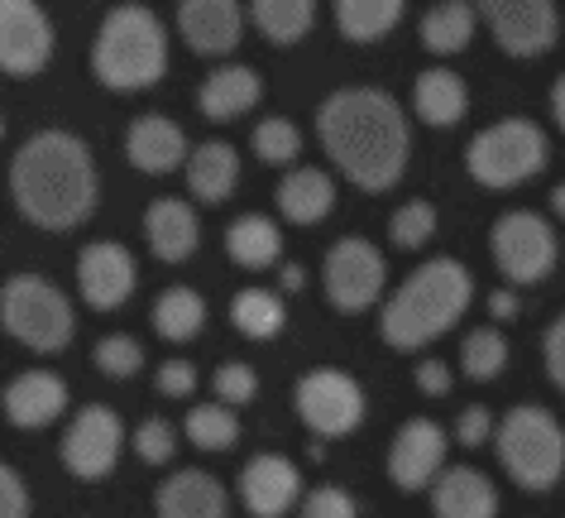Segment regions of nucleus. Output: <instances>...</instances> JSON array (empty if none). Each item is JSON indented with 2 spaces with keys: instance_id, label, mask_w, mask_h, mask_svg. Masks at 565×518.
<instances>
[{
  "instance_id": "obj_41",
  "label": "nucleus",
  "mask_w": 565,
  "mask_h": 518,
  "mask_svg": "<svg viewBox=\"0 0 565 518\" xmlns=\"http://www.w3.org/2000/svg\"><path fill=\"white\" fill-rule=\"evenodd\" d=\"M0 518H30V485L6 461H0Z\"/></svg>"
},
{
  "instance_id": "obj_16",
  "label": "nucleus",
  "mask_w": 565,
  "mask_h": 518,
  "mask_svg": "<svg viewBox=\"0 0 565 518\" xmlns=\"http://www.w3.org/2000/svg\"><path fill=\"white\" fill-rule=\"evenodd\" d=\"M178 34L202 59H225L245 39V10L239 0H178Z\"/></svg>"
},
{
  "instance_id": "obj_42",
  "label": "nucleus",
  "mask_w": 565,
  "mask_h": 518,
  "mask_svg": "<svg viewBox=\"0 0 565 518\" xmlns=\"http://www.w3.org/2000/svg\"><path fill=\"white\" fill-rule=\"evenodd\" d=\"M153 389H159L163 399H188V394H196V366H192V360H163Z\"/></svg>"
},
{
  "instance_id": "obj_36",
  "label": "nucleus",
  "mask_w": 565,
  "mask_h": 518,
  "mask_svg": "<svg viewBox=\"0 0 565 518\" xmlns=\"http://www.w3.org/2000/svg\"><path fill=\"white\" fill-rule=\"evenodd\" d=\"M431 235H436V207H431L427 198L403 202L398 212H393V221H388V241H393V245H403V250L427 245Z\"/></svg>"
},
{
  "instance_id": "obj_13",
  "label": "nucleus",
  "mask_w": 565,
  "mask_h": 518,
  "mask_svg": "<svg viewBox=\"0 0 565 518\" xmlns=\"http://www.w3.org/2000/svg\"><path fill=\"white\" fill-rule=\"evenodd\" d=\"M475 15L489 24L499 49H508L513 59L546 53L561 34L556 0H475Z\"/></svg>"
},
{
  "instance_id": "obj_31",
  "label": "nucleus",
  "mask_w": 565,
  "mask_h": 518,
  "mask_svg": "<svg viewBox=\"0 0 565 518\" xmlns=\"http://www.w3.org/2000/svg\"><path fill=\"white\" fill-rule=\"evenodd\" d=\"M475 6H465V0H436L422 15V44L431 53H460L475 39Z\"/></svg>"
},
{
  "instance_id": "obj_30",
  "label": "nucleus",
  "mask_w": 565,
  "mask_h": 518,
  "mask_svg": "<svg viewBox=\"0 0 565 518\" xmlns=\"http://www.w3.org/2000/svg\"><path fill=\"white\" fill-rule=\"evenodd\" d=\"M407 0H335V30L350 44H374L403 20Z\"/></svg>"
},
{
  "instance_id": "obj_29",
  "label": "nucleus",
  "mask_w": 565,
  "mask_h": 518,
  "mask_svg": "<svg viewBox=\"0 0 565 518\" xmlns=\"http://www.w3.org/2000/svg\"><path fill=\"white\" fill-rule=\"evenodd\" d=\"M249 20L259 24L268 44L288 49V44H302L307 30H312L317 0H249Z\"/></svg>"
},
{
  "instance_id": "obj_28",
  "label": "nucleus",
  "mask_w": 565,
  "mask_h": 518,
  "mask_svg": "<svg viewBox=\"0 0 565 518\" xmlns=\"http://www.w3.org/2000/svg\"><path fill=\"white\" fill-rule=\"evenodd\" d=\"M149 321H153V331H159L163 341L182 346V341H192V336L206 327V298L196 288H188V284H173V288H163L159 303L149 307Z\"/></svg>"
},
{
  "instance_id": "obj_26",
  "label": "nucleus",
  "mask_w": 565,
  "mask_h": 518,
  "mask_svg": "<svg viewBox=\"0 0 565 518\" xmlns=\"http://www.w3.org/2000/svg\"><path fill=\"white\" fill-rule=\"evenodd\" d=\"M225 255L249 274L268 269V264H278V255H282V231L274 226V216H264V212L235 216L231 226H225Z\"/></svg>"
},
{
  "instance_id": "obj_6",
  "label": "nucleus",
  "mask_w": 565,
  "mask_h": 518,
  "mask_svg": "<svg viewBox=\"0 0 565 518\" xmlns=\"http://www.w3.org/2000/svg\"><path fill=\"white\" fill-rule=\"evenodd\" d=\"M499 461L522 489H551L565 475V432L546 409L518 403L499 423Z\"/></svg>"
},
{
  "instance_id": "obj_32",
  "label": "nucleus",
  "mask_w": 565,
  "mask_h": 518,
  "mask_svg": "<svg viewBox=\"0 0 565 518\" xmlns=\"http://www.w3.org/2000/svg\"><path fill=\"white\" fill-rule=\"evenodd\" d=\"M231 321L239 336H249V341H268V336L282 331V321H288V307L274 288H239L235 303H231Z\"/></svg>"
},
{
  "instance_id": "obj_9",
  "label": "nucleus",
  "mask_w": 565,
  "mask_h": 518,
  "mask_svg": "<svg viewBox=\"0 0 565 518\" xmlns=\"http://www.w3.org/2000/svg\"><path fill=\"white\" fill-rule=\"evenodd\" d=\"M384 278H388L384 255L364 235H341L327 250V264H321V288H327L331 307H341V313L374 307L379 293H384Z\"/></svg>"
},
{
  "instance_id": "obj_45",
  "label": "nucleus",
  "mask_w": 565,
  "mask_h": 518,
  "mask_svg": "<svg viewBox=\"0 0 565 518\" xmlns=\"http://www.w3.org/2000/svg\"><path fill=\"white\" fill-rule=\"evenodd\" d=\"M417 389L431 399H446L450 394V370L441 366V360H427V366H417Z\"/></svg>"
},
{
  "instance_id": "obj_37",
  "label": "nucleus",
  "mask_w": 565,
  "mask_h": 518,
  "mask_svg": "<svg viewBox=\"0 0 565 518\" xmlns=\"http://www.w3.org/2000/svg\"><path fill=\"white\" fill-rule=\"evenodd\" d=\"M96 366H102V374H110V380H135L139 366H145V346L125 331H110L96 341Z\"/></svg>"
},
{
  "instance_id": "obj_2",
  "label": "nucleus",
  "mask_w": 565,
  "mask_h": 518,
  "mask_svg": "<svg viewBox=\"0 0 565 518\" xmlns=\"http://www.w3.org/2000/svg\"><path fill=\"white\" fill-rule=\"evenodd\" d=\"M10 198L15 212L39 231H73L102 202V173L96 154L73 130H34L10 159Z\"/></svg>"
},
{
  "instance_id": "obj_18",
  "label": "nucleus",
  "mask_w": 565,
  "mask_h": 518,
  "mask_svg": "<svg viewBox=\"0 0 565 518\" xmlns=\"http://www.w3.org/2000/svg\"><path fill=\"white\" fill-rule=\"evenodd\" d=\"M188 135H182L178 120L159 116V110H145V116L130 120V130H125V159H130L139 173L149 178H163L173 173V168L188 163Z\"/></svg>"
},
{
  "instance_id": "obj_11",
  "label": "nucleus",
  "mask_w": 565,
  "mask_h": 518,
  "mask_svg": "<svg viewBox=\"0 0 565 518\" xmlns=\"http://www.w3.org/2000/svg\"><path fill=\"white\" fill-rule=\"evenodd\" d=\"M120 446H125L120 413L106 409V403H87L82 413H73L58 452H63L67 475H77V480H106L120 461Z\"/></svg>"
},
{
  "instance_id": "obj_33",
  "label": "nucleus",
  "mask_w": 565,
  "mask_h": 518,
  "mask_svg": "<svg viewBox=\"0 0 565 518\" xmlns=\"http://www.w3.org/2000/svg\"><path fill=\"white\" fill-rule=\"evenodd\" d=\"M182 432H188L192 446H202V452H225V446L239 442V417L231 403H192L188 417H182Z\"/></svg>"
},
{
  "instance_id": "obj_14",
  "label": "nucleus",
  "mask_w": 565,
  "mask_h": 518,
  "mask_svg": "<svg viewBox=\"0 0 565 518\" xmlns=\"http://www.w3.org/2000/svg\"><path fill=\"white\" fill-rule=\"evenodd\" d=\"M139 284V264L120 241H92L77 255V293L92 313H116L130 303Z\"/></svg>"
},
{
  "instance_id": "obj_49",
  "label": "nucleus",
  "mask_w": 565,
  "mask_h": 518,
  "mask_svg": "<svg viewBox=\"0 0 565 518\" xmlns=\"http://www.w3.org/2000/svg\"><path fill=\"white\" fill-rule=\"evenodd\" d=\"M551 207H556V212H561V216H565V183H561V188H556V192H551Z\"/></svg>"
},
{
  "instance_id": "obj_4",
  "label": "nucleus",
  "mask_w": 565,
  "mask_h": 518,
  "mask_svg": "<svg viewBox=\"0 0 565 518\" xmlns=\"http://www.w3.org/2000/svg\"><path fill=\"white\" fill-rule=\"evenodd\" d=\"M92 73L110 92H145L168 77V30L139 0L110 6L92 39Z\"/></svg>"
},
{
  "instance_id": "obj_21",
  "label": "nucleus",
  "mask_w": 565,
  "mask_h": 518,
  "mask_svg": "<svg viewBox=\"0 0 565 518\" xmlns=\"http://www.w3.org/2000/svg\"><path fill=\"white\" fill-rule=\"evenodd\" d=\"M153 509H159V518H225L231 514V495H225V485L211 471L192 466L159 485Z\"/></svg>"
},
{
  "instance_id": "obj_34",
  "label": "nucleus",
  "mask_w": 565,
  "mask_h": 518,
  "mask_svg": "<svg viewBox=\"0 0 565 518\" xmlns=\"http://www.w3.org/2000/svg\"><path fill=\"white\" fill-rule=\"evenodd\" d=\"M460 366H465V374H470V380H493V374L508 366V341H503V331L475 327V331L460 341Z\"/></svg>"
},
{
  "instance_id": "obj_3",
  "label": "nucleus",
  "mask_w": 565,
  "mask_h": 518,
  "mask_svg": "<svg viewBox=\"0 0 565 518\" xmlns=\"http://www.w3.org/2000/svg\"><path fill=\"white\" fill-rule=\"evenodd\" d=\"M475 293V278L460 260H427L403 278V288L388 298L379 331L393 351H422L427 341H436L441 331H450L465 317Z\"/></svg>"
},
{
  "instance_id": "obj_1",
  "label": "nucleus",
  "mask_w": 565,
  "mask_h": 518,
  "mask_svg": "<svg viewBox=\"0 0 565 518\" xmlns=\"http://www.w3.org/2000/svg\"><path fill=\"white\" fill-rule=\"evenodd\" d=\"M317 139L360 192H388L403 178L413 135L407 116L388 92L379 87H341L317 106Z\"/></svg>"
},
{
  "instance_id": "obj_39",
  "label": "nucleus",
  "mask_w": 565,
  "mask_h": 518,
  "mask_svg": "<svg viewBox=\"0 0 565 518\" xmlns=\"http://www.w3.org/2000/svg\"><path fill=\"white\" fill-rule=\"evenodd\" d=\"M216 399L221 403H254V394H259V374H254V366H245V360H225V366H216Z\"/></svg>"
},
{
  "instance_id": "obj_40",
  "label": "nucleus",
  "mask_w": 565,
  "mask_h": 518,
  "mask_svg": "<svg viewBox=\"0 0 565 518\" xmlns=\"http://www.w3.org/2000/svg\"><path fill=\"white\" fill-rule=\"evenodd\" d=\"M298 518H355V499L335 485H321L302 499V514Z\"/></svg>"
},
{
  "instance_id": "obj_46",
  "label": "nucleus",
  "mask_w": 565,
  "mask_h": 518,
  "mask_svg": "<svg viewBox=\"0 0 565 518\" xmlns=\"http://www.w3.org/2000/svg\"><path fill=\"white\" fill-rule=\"evenodd\" d=\"M489 313L493 317H518V298H513V293H508V288H499V293H493V298H489Z\"/></svg>"
},
{
  "instance_id": "obj_47",
  "label": "nucleus",
  "mask_w": 565,
  "mask_h": 518,
  "mask_svg": "<svg viewBox=\"0 0 565 518\" xmlns=\"http://www.w3.org/2000/svg\"><path fill=\"white\" fill-rule=\"evenodd\" d=\"M551 110H556V120H561V130H565V77L556 82V92H551Z\"/></svg>"
},
{
  "instance_id": "obj_8",
  "label": "nucleus",
  "mask_w": 565,
  "mask_h": 518,
  "mask_svg": "<svg viewBox=\"0 0 565 518\" xmlns=\"http://www.w3.org/2000/svg\"><path fill=\"white\" fill-rule=\"evenodd\" d=\"M489 250L513 284H536L556 269V231L536 212H503L489 231Z\"/></svg>"
},
{
  "instance_id": "obj_23",
  "label": "nucleus",
  "mask_w": 565,
  "mask_h": 518,
  "mask_svg": "<svg viewBox=\"0 0 565 518\" xmlns=\"http://www.w3.org/2000/svg\"><path fill=\"white\" fill-rule=\"evenodd\" d=\"M259 96H264V82L254 67L221 63L216 73H206V82L196 87V110H202L206 120H235L259 106Z\"/></svg>"
},
{
  "instance_id": "obj_10",
  "label": "nucleus",
  "mask_w": 565,
  "mask_h": 518,
  "mask_svg": "<svg viewBox=\"0 0 565 518\" xmlns=\"http://www.w3.org/2000/svg\"><path fill=\"white\" fill-rule=\"evenodd\" d=\"M53 20L39 0H0V73L39 77L53 63Z\"/></svg>"
},
{
  "instance_id": "obj_12",
  "label": "nucleus",
  "mask_w": 565,
  "mask_h": 518,
  "mask_svg": "<svg viewBox=\"0 0 565 518\" xmlns=\"http://www.w3.org/2000/svg\"><path fill=\"white\" fill-rule=\"evenodd\" d=\"M298 417L321 437H345L364 423V389L345 370H312L292 389Z\"/></svg>"
},
{
  "instance_id": "obj_5",
  "label": "nucleus",
  "mask_w": 565,
  "mask_h": 518,
  "mask_svg": "<svg viewBox=\"0 0 565 518\" xmlns=\"http://www.w3.org/2000/svg\"><path fill=\"white\" fill-rule=\"evenodd\" d=\"M0 327L10 341H20L34 356H58L63 346H73L77 313L73 298L44 274H10L0 284Z\"/></svg>"
},
{
  "instance_id": "obj_24",
  "label": "nucleus",
  "mask_w": 565,
  "mask_h": 518,
  "mask_svg": "<svg viewBox=\"0 0 565 518\" xmlns=\"http://www.w3.org/2000/svg\"><path fill=\"white\" fill-rule=\"evenodd\" d=\"M274 202L292 226H317V221H327L331 207H335V183H331V173H321V168H292V173H282Z\"/></svg>"
},
{
  "instance_id": "obj_27",
  "label": "nucleus",
  "mask_w": 565,
  "mask_h": 518,
  "mask_svg": "<svg viewBox=\"0 0 565 518\" xmlns=\"http://www.w3.org/2000/svg\"><path fill=\"white\" fill-rule=\"evenodd\" d=\"M465 106H470V92H465L460 73H450V67H427V73H417V82H413V110H417V120H427V125H456L465 116Z\"/></svg>"
},
{
  "instance_id": "obj_17",
  "label": "nucleus",
  "mask_w": 565,
  "mask_h": 518,
  "mask_svg": "<svg viewBox=\"0 0 565 518\" xmlns=\"http://www.w3.org/2000/svg\"><path fill=\"white\" fill-rule=\"evenodd\" d=\"M298 499H302V475L288 456L264 452L239 471V504L254 518H282Z\"/></svg>"
},
{
  "instance_id": "obj_48",
  "label": "nucleus",
  "mask_w": 565,
  "mask_h": 518,
  "mask_svg": "<svg viewBox=\"0 0 565 518\" xmlns=\"http://www.w3.org/2000/svg\"><path fill=\"white\" fill-rule=\"evenodd\" d=\"M282 288H288V293L302 288V269H298V264H288V269H282Z\"/></svg>"
},
{
  "instance_id": "obj_15",
  "label": "nucleus",
  "mask_w": 565,
  "mask_h": 518,
  "mask_svg": "<svg viewBox=\"0 0 565 518\" xmlns=\"http://www.w3.org/2000/svg\"><path fill=\"white\" fill-rule=\"evenodd\" d=\"M446 432L431 417H413L398 427V437L388 446V480L398 489H427L436 475L446 471Z\"/></svg>"
},
{
  "instance_id": "obj_44",
  "label": "nucleus",
  "mask_w": 565,
  "mask_h": 518,
  "mask_svg": "<svg viewBox=\"0 0 565 518\" xmlns=\"http://www.w3.org/2000/svg\"><path fill=\"white\" fill-rule=\"evenodd\" d=\"M489 432H493V417L484 409H465L460 413V423H456V437L465 446H479V442H489Z\"/></svg>"
},
{
  "instance_id": "obj_7",
  "label": "nucleus",
  "mask_w": 565,
  "mask_h": 518,
  "mask_svg": "<svg viewBox=\"0 0 565 518\" xmlns=\"http://www.w3.org/2000/svg\"><path fill=\"white\" fill-rule=\"evenodd\" d=\"M542 163H546V135L522 116L479 130L470 149H465V168L484 188H518L532 173H542Z\"/></svg>"
},
{
  "instance_id": "obj_50",
  "label": "nucleus",
  "mask_w": 565,
  "mask_h": 518,
  "mask_svg": "<svg viewBox=\"0 0 565 518\" xmlns=\"http://www.w3.org/2000/svg\"><path fill=\"white\" fill-rule=\"evenodd\" d=\"M0 135H6V116H0Z\"/></svg>"
},
{
  "instance_id": "obj_20",
  "label": "nucleus",
  "mask_w": 565,
  "mask_h": 518,
  "mask_svg": "<svg viewBox=\"0 0 565 518\" xmlns=\"http://www.w3.org/2000/svg\"><path fill=\"white\" fill-rule=\"evenodd\" d=\"M67 413V384L53 370H24L6 384V417L24 432L49 427Z\"/></svg>"
},
{
  "instance_id": "obj_19",
  "label": "nucleus",
  "mask_w": 565,
  "mask_h": 518,
  "mask_svg": "<svg viewBox=\"0 0 565 518\" xmlns=\"http://www.w3.org/2000/svg\"><path fill=\"white\" fill-rule=\"evenodd\" d=\"M145 241L159 264H188L202 241V221L182 198H153L145 207Z\"/></svg>"
},
{
  "instance_id": "obj_22",
  "label": "nucleus",
  "mask_w": 565,
  "mask_h": 518,
  "mask_svg": "<svg viewBox=\"0 0 565 518\" xmlns=\"http://www.w3.org/2000/svg\"><path fill=\"white\" fill-rule=\"evenodd\" d=\"M431 509L436 518H493L499 514V489H493L484 471L450 466L431 485Z\"/></svg>"
},
{
  "instance_id": "obj_25",
  "label": "nucleus",
  "mask_w": 565,
  "mask_h": 518,
  "mask_svg": "<svg viewBox=\"0 0 565 518\" xmlns=\"http://www.w3.org/2000/svg\"><path fill=\"white\" fill-rule=\"evenodd\" d=\"M188 192L196 202H225L239 183V154L225 145V139H206V145H196L188 154Z\"/></svg>"
},
{
  "instance_id": "obj_43",
  "label": "nucleus",
  "mask_w": 565,
  "mask_h": 518,
  "mask_svg": "<svg viewBox=\"0 0 565 518\" xmlns=\"http://www.w3.org/2000/svg\"><path fill=\"white\" fill-rule=\"evenodd\" d=\"M542 356H546V374L565 389V313L546 327V341H542Z\"/></svg>"
},
{
  "instance_id": "obj_38",
  "label": "nucleus",
  "mask_w": 565,
  "mask_h": 518,
  "mask_svg": "<svg viewBox=\"0 0 565 518\" xmlns=\"http://www.w3.org/2000/svg\"><path fill=\"white\" fill-rule=\"evenodd\" d=\"M178 452V432L173 423H163V417H145V423L135 427V456L149 461V466H168Z\"/></svg>"
},
{
  "instance_id": "obj_35",
  "label": "nucleus",
  "mask_w": 565,
  "mask_h": 518,
  "mask_svg": "<svg viewBox=\"0 0 565 518\" xmlns=\"http://www.w3.org/2000/svg\"><path fill=\"white\" fill-rule=\"evenodd\" d=\"M254 154H259L264 163H274V168L292 163V159L302 154L298 125H292L288 116H268V120H259V125H254Z\"/></svg>"
}]
</instances>
